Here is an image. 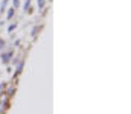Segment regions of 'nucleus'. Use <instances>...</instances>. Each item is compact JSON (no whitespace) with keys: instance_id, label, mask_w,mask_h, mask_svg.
<instances>
[{"instance_id":"f257e3e1","label":"nucleus","mask_w":131,"mask_h":114,"mask_svg":"<svg viewBox=\"0 0 131 114\" xmlns=\"http://www.w3.org/2000/svg\"><path fill=\"white\" fill-rule=\"evenodd\" d=\"M11 56H12V52H8V53H5V55H2V61H3V62L6 64V62L9 61V58H11Z\"/></svg>"},{"instance_id":"f03ea898","label":"nucleus","mask_w":131,"mask_h":114,"mask_svg":"<svg viewBox=\"0 0 131 114\" xmlns=\"http://www.w3.org/2000/svg\"><path fill=\"white\" fill-rule=\"evenodd\" d=\"M12 15H14V9H9V11H8V20H11Z\"/></svg>"},{"instance_id":"7ed1b4c3","label":"nucleus","mask_w":131,"mask_h":114,"mask_svg":"<svg viewBox=\"0 0 131 114\" xmlns=\"http://www.w3.org/2000/svg\"><path fill=\"white\" fill-rule=\"evenodd\" d=\"M14 29H15V24H11V26H9V28H8V31H9V32H12V31H14Z\"/></svg>"},{"instance_id":"20e7f679","label":"nucleus","mask_w":131,"mask_h":114,"mask_svg":"<svg viewBox=\"0 0 131 114\" xmlns=\"http://www.w3.org/2000/svg\"><path fill=\"white\" fill-rule=\"evenodd\" d=\"M38 5H40V8H43L44 6V0H38Z\"/></svg>"},{"instance_id":"39448f33","label":"nucleus","mask_w":131,"mask_h":114,"mask_svg":"<svg viewBox=\"0 0 131 114\" xmlns=\"http://www.w3.org/2000/svg\"><path fill=\"white\" fill-rule=\"evenodd\" d=\"M12 93H14V88H9V90H8V94L12 96Z\"/></svg>"},{"instance_id":"423d86ee","label":"nucleus","mask_w":131,"mask_h":114,"mask_svg":"<svg viewBox=\"0 0 131 114\" xmlns=\"http://www.w3.org/2000/svg\"><path fill=\"white\" fill-rule=\"evenodd\" d=\"M29 3H31V0H26V3H25V8H26V9L29 8Z\"/></svg>"},{"instance_id":"0eeeda50","label":"nucleus","mask_w":131,"mask_h":114,"mask_svg":"<svg viewBox=\"0 0 131 114\" xmlns=\"http://www.w3.org/2000/svg\"><path fill=\"white\" fill-rule=\"evenodd\" d=\"M14 6H15V8L18 6V0H14Z\"/></svg>"}]
</instances>
